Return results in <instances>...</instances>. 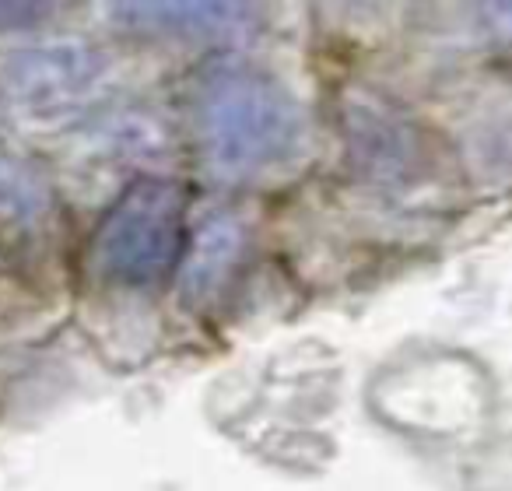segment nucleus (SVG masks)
<instances>
[{"instance_id": "0eeeda50", "label": "nucleus", "mask_w": 512, "mask_h": 491, "mask_svg": "<svg viewBox=\"0 0 512 491\" xmlns=\"http://www.w3.org/2000/svg\"><path fill=\"white\" fill-rule=\"evenodd\" d=\"M53 204L50 179L36 162L22 158L18 151L0 148V221L4 225H32Z\"/></svg>"}, {"instance_id": "20e7f679", "label": "nucleus", "mask_w": 512, "mask_h": 491, "mask_svg": "<svg viewBox=\"0 0 512 491\" xmlns=\"http://www.w3.org/2000/svg\"><path fill=\"white\" fill-rule=\"evenodd\" d=\"M113 22L141 36L200 43V39L242 32L253 22V8L249 4H200V0H183V4L151 0V4H116Z\"/></svg>"}, {"instance_id": "f257e3e1", "label": "nucleus", "mask_w": 512, "mask_h": 491, "mask_svg": "<svg viewBox=\"0 0 512 491\" xmlns=\"http://www.w3.org/2000/svg\"><path fill=\"white\" fill-rule=\"evenodd\" d=\"M193 120L204 165L225 183L292 165L309 134L302 102L274 74L239 57H218L197 74Z\"/></svg>"}, {"instance_id": "f03ea898", "label": "nucleus", "mask_w": 512, "mask_h": 491, "mask_svg": "<svg viewBox=\"0 0 512 491\" xmlns=\"http://www.w3.org/2000/svg\"><path fill=\"white\" fill-rule=\"evenodd\" d=\"M183 242V190L172 179L141 176L113 200L92 239V267L106 285L148 292L162 285Z\"/></svg>"}, {"instance_id": "423d86ee", "label": "nucleus", "mask_w": 512, "mask_h": 491, "mask_svg": "<svg viewBox=\"0 0 512 491\" xmlns=\"http://www.w3.org/2000/svg\"><path fill=\"white\" fill-rule=\"evenodd\" d=\"M351 155L362 162L369 176L379 172H400L411 158V127L390 113L383 102H358L348 113Z\"/></svg>"}, {"instance_id": "7ed1b4c3", "label": "nucleus", "mask_w": 512, "mask_h": 491, "mask_svg": "<svg viewBox=\"0 0 512 491\" xmlns=\"http://www.w3.org/2000/svg\"><path fill=\"white\" fill-rule=\"evenodd\" d=\"M99 74H102L99 50L78 43V39L32 46V50L8 57L4 67H0L4 92L18 106L32 109V113H53V109L81 99L95 85Z\"/></svg>"}, {"instance_id": "6e6552de", "label": "nucleus", "mask_w": 512, "mask_h": 491, "mask_svg": "<svg viewBox=\"0 0 512 491\" xmlns=\"http://www.w3.org/2000/svg\"><path fill=\"white\" fill-rule=\"evenodd\" d=\"M50 8H43V4H0V25H15V22H39V18L46 15Z\"/></svg>"}, {"instance_id": "39448f33", "label": "nucleus", "mask_w": 512, "mask_h": 491, "mask_svg": "<svg viewBox=\"0 0 512 491\" xmlns=\"http://www.w3.org/2000/svg\"><path fill=\"white\" fill-rule=\"evenodd\" d=\"M242 246H246V228L232 214H214L197 228L179 271V292L190 306H204L218 295L232 267L239 264Z\"/></svg>"}]
</instances>
